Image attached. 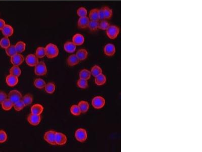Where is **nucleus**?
Masks as SVG:
<instances>
[{"mask_svg":"<svg viewBox=\"0 0 202 152\" xmlns=\"http://www.w3.org/2000/svg\"><path fill=\"white\" fill-rule=\"evenodd\" d=\"M46 56L48 59H54L57 57L59 53V50L56 45L53 43H49L45 47Z\"/></svg>","mask_w":202,"mask_h":152,"instance_id":"obj_1","label":"nucleus"},{"mask_svg":"<svg viewBox=\"0 0 202 152\" xmlns=\"http://www.w3.org/2000/svg\"><path fill=\"white\" fill-rule=\"evenodd\" d=\"M107 36L111 40H114L119 36L120 29L118 26L115 25H110L106 30Z\"/></svg>","mask_w":202,"mask_h":152,"instance_id":"obj_2","label":"nucleus"},{"mask_svg":"<svg viewBox=\"0 0 202 152\" xmlns=\"http://www.w3.org/2000/svg\"><path fill=\"white\" fill-rule=\"evenodd\" d=\"M47 67L44 62H39L35 67V74L38 76H45L47 73Z\"/></svg>","mask_w":202,"mask_h":152,"instance_id":"obj_3","label":"nucleus"},{"mask_svg":"<svg viewBox=\"0 0 202 152\" xmlns=\"http://www.w3.org/2000/svg\"><path fill=\"white\" fill-rule=\"evenodd\" d=\"M106 104V100L103 97L96 96L92 98V105L95 109H100L104 108Z\"/></svg>","mask_w":202,"mask_h":152,"instance_id":"obj_4","label":"nucleus"},{"mask_svg":"<svg viewBox=\"0 0 202 152\" xmlns=\"http://www.w3.org/2000/svg\"><path fill=\"white\" fill-rule=\"evenodd\" d=\"M88 132L85 129H77L75 132V138L77 141L80 143H84L88 139Z\"/></svg>","mask_w":202,"mask_h":152,"instance_id":"obj_5","label":"nucleus"},{"mask_svg":"<svg viewBox=\"0 0 202 152\" xmlns=\"http://www.w3.org/2000/svg\"><path fill=\"white\" fill-rule=\"evenodd\" d=\"M22 94L17 90H13L8 94V98L13 104L22 100Z\"/></svg>","mask_w":202,"mask_h":152,"instance_id":"obj_6","label":"nucleus"},{"mask_svg":"<svg viewBox=\"0 0 202 152\" xmlns=\"http://www.w3.org/2000/svg\"><path fill=\"white\" fill-rule=\"evenodd\" d=\"M55 135H56V131L54 130H49L48 131L45 132L44 135V138L47 143L49 144L55 146Z\"/></svg>","mask_w":202,"mask_h":152,"instance_id":"obj_7","label":"nucleus"},{"mask_svg":"<svg viewBox=\"0 0 202 152\" xmlns=\"http://www.w3.org/2000/svg\"><path fill=\"white\" fill-rule=\"evenodd\" d=\"M116 51V47L112 43L107 44L104 48V54L108 57H111L114 55Z\"/></svg>","mask_w":202,"mask_h":152,"instance_id":"obj_8","label":"nucleus"},{"mask_svg":"<svg viewBox=\"0 0 202 152\" xmlns=\"http://www.w3.org/2000/svg\"><path fill=\"white\" fill-rule=\"evenodd\" d=\"M67 141V138L66 135L62 132H56L55 143L56 145L63 146L66 144Z\"/></svg>","mask_w":202,"mask_h":152,"instance_id":"obj_9","label":"nucleus"},{"mask_svg":"<svg viewBox=\"0 0 202 152\" xmlns=\"http://www.w3.org/2000/svg\"><path fill=\"white\" fill-rule=\"evenodd\" d=\"M25 62L30 67H35L39 62V59L35 54H30L25 59Z\"/></svg>","mask_w":202,"mask_h":152,"instance_id":"obj_10","label":"nucleus"},{"mask_svg":"<svg viewBox=\"0 0 202 152\" xmlns=\"http://www.w3.org/2000/svg\"><path fill=\"white\" fill-rule=\"evenodd\" d=\"M24 59L21 53H17L10 57V62L13 65L19 66L23 62Z\"/></svg>","mask_w":202,"mask_h":152,"instance_id":"obj_11","label":"nucleus"},{"mask_svg":"<svg viewBox=\"0 0 202 152\" xmlns=\"http://www.w3.org/2000/svg\"><path fill=\"white\" fill-rule=\"evenodd\" d=\"M42 120L41 115H37L35 114H30L27 117V121L30 125L37 126L39 125Z\"/></svg>","mask_w":202,"mask_h":152,"instance_id":"obj_12","label":"nucleus"},{"mask_svg":"<svg viewBox=\"0 0 202 152\" xmlns=\"http://www.w3.org/2000/svg\"><path fill=\"white\" fill-rule=\"evenodd\" d=\"M6 82L8 86L14 87L17 85L19 82V79L17 77L9 74L6 78Z\"/></svg>","mask_w":202,"mask_h":152,"instance_id":"obj_13","label":"nucleus"},{"mask_svg":"<svg viewBox=\"0 0 202 152\" xmlns=\"http://www.w3.org/2000/svg\"><path fill=\"white\" fill-rule=\"evenodd\" d=\"M85 38L83 35L80 33H76L72 37V42L76 46H81L85 43Z\"/></svg>","mask_w":202,"mask_h":152,"instance_id":"obj_14","label":"nucleus"},{"mask_svg":"<svg viewBox=\"0 0 202 152\" xmlns=\"http://www.w3.org/2000/svg\"><path fill=\"white\" fill-rule=\"evenodd\" d=\"M89 21L90 20L88 16L79 18L77 21L78 27L81 29H85L88 28Z\"/></svg>","mask_w":202,"mask_h":152,"instance_id":"obj_15","label":"nucleus"},{"mask_svg":"<svg viewBox=\"0 0 202 152\" xmlns=\"http://www.w3.org/2000/svg\"><path fill=\"white\" fill-rule=\"evenodd\" d=\"M1 32L4 36L9 38L13 35L14 29L11 25L6 24L3 27V29L1 30Z\"/></svg>","mask_w":202,"mask_h":152,"instance_id":"obj_16","label":"nucleus"},{"mask_svg":"<svg viewBox=\"0 0 202 152\" xmlns=\"http://www.w3.org/2000/svg\"><path fill=\"white\" fill-rule=\"evenodd\" d=\"M64 49L66 52L73 53L76 49V46L72 42L67 41L64 45Z\"/></svg>","mask_w":202,"mask_h":152,"instance_id":"obj_17","label":"nucleus"},{"mask_svg":"<svg viewBox=\"0 0 202 152\" xmlns=\"http://www.w3.org/2000/svg\"><path fill=\"white\" fill-rule=\"evenodd\" d=\"M44 106L42 105L39 103H36L33 105L31 108V113L37 115H41L44 111Z\"/></svg>","mask_w":202,"mask_h":152,"instance_id":"obj_18","label":"nucleus"},{"mask_svg":"<svg viewBox=\"0 0 202 152\" xmlns=\"http://www.w3.org/2000/svg\"><path fill=\"white\" fill-rule=\"evenodd\" d=\"M80 60H79V59L77 57L76 54H71L69 56L67 59V62L69 66L70 67H74L75 65L79 64Z\"/></svg>","mask_w":202,"mask_h":152,"instance_id":"obj_19","label":"nucleus"},{"mask_svg":"<svg viewBox=\"0 0 202 152\" xmlns=\"http://www.w3.org/2000/svg\"><path fill=\"white\" fill-rule=\"evenodd\" d=\"M75 54L77 58L79 59V60L80 61H83V60H85L88 58V52L86 49L82 48V49H79L77 51Z\"/></svg>","mask_w":202,"mask_h":152,"instance_id":"obj_20","label":"nucleus"},{"mask_svg":"<svg viewBox=\"0 0 202 152\" xmlns=\"http://www.w3.org/2000/svg\"><path fill=\"white\" fill-rule=\"evenodd\" d=\"M89 18L90 21H99V9L94 8L91 10L89 13Z\"/></svg>","mask_w":202,"mask_h":152,"instance_id":"obj_21","label":"nucleus"},{"mask_svg":"<svg viewBox=\"0 0 202 152\" xmlns=\"http://www.w3.org/2000/svg\"><path fill=\"white\" fill-rule=\"evenodd\" d=\"M106 76L103 74L95 77V83L98 86L104 85L106 83Z\"/></svg>","mask_w":202,"mask_h":152,"instance_id":"obj_22","label":"nucleus"},{"mask_svg":"<svg viewBox=\"0 0 202 152\" xmlns=\"http://www.w3.org/2000/svg\"><path fill=\"white\" fill-rule=\"evenodd\" d=\"M79 108L80 109V111L82 114L86 113L89 109V103L88 101L85 100H81L78 103Z\"/></svg>","mask_w":202,"mask_h":152,"instance_id":"obj_23","label":"nucleus"},{"mask_svg":"<svg viewBox=\"0 0 202 152\" xmlns=\"http://www.w3.org/2000/svg\"><path fill=\"white\" fill-rule=\"evenodd\" d=\"M91 76L92 74H91V71L85 68L81 70L79 74V78L86 80H89L91 78Z\"/></svg>","mask_w":202,"mask_h":152,"instance_id":"obj_24","label":"nucleus"},{"mask_svg":"<svg viewBox=\"0 0 202 152\" xmlns=\"http://www.w3.org/2000/svg\"><path fill=\"white\" fill-rule=\"evenodd\" d=\"M1 104L2 109L5 111L11 110L13 107V105H14L8 98L5 100Z\"/></svg>","mask_w":202,"mask_h":152,"instance_id":"obj_25","label":"nucleus"},{"mask_svg":"<svg viewBox=\"0 0 202 152\" xmlns=\"http://www.w3.org/2000/svg\"><path fill=\"white\" fill-rule=\"evenodd\" d=\"M33 85L36 88L42 89L45 87L46 83L44 80L41 78H37L33 82Z\"/></svg>","mask_w":202,"mask_h":152,"instance_id":"obj_26","label":"nucleus"},{"mask_svg":"<svg viewBox=\"0 0 202 152\" xmlns=\"http://www.w3.org/2000/svg\"><path fill=\"white\" fill-rule=\"evenodd\" d=\"M45 92L49 94H52L55 92L56 89V85L53 82H49L46 84L45 87Z\"/></svg>","mask_w":202,"mask_h":152,"instance_id":"obj_27","label":"nucleus"},{"mask_svg":"<svg viewBox=\"0 0 202 152\" xmlns=\"http://www.w3.org/2000/svg\"><path fill=\"white\" fill-rule=\"evenodd\" d=\"M91 74L94 77L103 74V71L101 68L98 65H95L92 68L91 71Z\"/></svg>","mask_w":202,"mask_h":152,"instance_id":"obj_28","label":"nucleus"},{"mask_svg":"<svg viewBox=\"0 0 202 152\" xmlns=\"http://www.w3.org/2000/svg\"><path fill=\"white\" fill-rule=\"evenodd\" d=\"M15 47L17 53H21L25 50L26 44L25 42L20 41L16 43V44L15 45Z\"/></svg>","mask_w":202,"mask_h":152,"instance_id":"obj_29","label":"nucleus"},{"mask_svg":"<svg viewBox=\"0 0 202 152\" xmlns=\"http://www.w3.org/2000/svg\"><path fill=\"white\" fill-rule=\"evenodd\" d=\"M10 74L19 77L21 74V70L19 66L13 65L9 70Z\"/></svg>","mask_w":202,"mask_h":152,"instance_id":"obj_30","label":"nucleus"},{"mask_svg":"<svg viewBox=\"0 0 202 152\" xmlns=\"http://www.w3.org/2000/svg\"><path fill=\"white\" fill-rule=\"evenodd\" d=\"M22 100L25 106L31 105L33 102V97L30 94H26L22 97Z\"/></svg>","mask_w":202,"mask_h":152,"instance_id":"obj_31","label":"nucleus"},{"mask_svg":"<svg viewBox=\"0 0 202 152\" xmlns=\"http://www.w3.org/2000/svg\"><path fill=\"white\" fill-rule=\"evenodd\" d=\"M10 45H11V42L8 37L4 36L0 40V47L3 49H7Z\"/></svg>","mask_w":202,"mask_h":152,"instance_id":"obj_32","label":"nucleus"},{"mask_svg":"<svg viewBox=\"0 0 202 152\" xmlns=\"http://www.w3.org/2000/svg\"><path fill=\"white\" fill-rule=\"evenodd\" d=\"M35 55L39 59L44 58L45 56H46L45 47H39L37 48V49H36V51Z\"/></svg>","mask_w":202,"mask_h":152,"instance_id":"obj_33","label":"nucleus"},{"mask_svg":"<svg viewBox=\"0 0 202 152\" xmlns=\"http://www.w3.org/2000/svg\"><path fill=\"white\" fill-rule=\"evenodd\" d=\"M99 21H89L88 27L92 32H95L99 29Z\"/></svg>","mask_w":202,"mask_h":152,"instance_id":"obj_34","label":"nucleus"},{"mask_svg":"<svg viewBox=\"0 0 202 152\" xmlns=\"http://www.w3.org/2000/svg\"><path fill=\"white\" fill-rule=\"evenodd\" d=\"M5 51L7 55L10 57L17 53L15 45H11L9 47L5 49Z\"/></svg>","mask_w":202,"mask_h":152,"instance_id":"obj_35","label":"nucleus"},{"mask_svg":"<svg viewBox=\"0 0 202 152\" xmlns=\"http://www.w3.org/2000/svg\"><path fill=\"white\" fill-rule=\"evenodd\" d=\"M103 8L104 14H105V17L106 20H109L113 16V10L111 8L108 6H105Z\"/></svg>","mask_w":202,"mask_h":152,"instance_id":"obj_36","label":"nucleus"},{"mask_svg":"<svg viewBox=\"0 0 202 152\" xmlns=\"http://www.w3.org/2000/svg\"><path fill=\"white\" fill-rule=\"evenodd\" d=\"M70 111L71 114L74 116H79V115H80V114H82L80 109L79 108L78 105H72V106H71Z\"/></svg>","mask_w":202,"mask_h":152,"instance_id":"obj_37","label":"nucleus"},{"mask_svg":"<svg viewBox=\"0 0 202 152\" xmlns=\"http://www.w3.org/2000/svg\"><path fill=\"white\" fill-rule=\"evenodd\" d=\"M77 14L79 17H86L88 15V10L83 7H80L77 10Z\"/></svg>","mask_w":202,"mask_h":152,"instance_id":"obj_38","label":"nucleus"},{"mask_svg":"<svg viewBox=\"0 0 202 152\" xmlns=\"http://www.w3.org/2000/svg\"><path fill=\"white\" fill-rule=\"evenodd\" d=\"M25 107V105H24V103L22 100L18 101L13 105V108H14V109L15 111H17V112L22 111V109H23Z\"/></svg>","mask_w":202,"mask_h":152,"instance_id":"obj_39","label":"nucleus"},{"mask_svg":"<svg viewBox=\"0 0 202 152\" xmlns=\"http://www.w3.org/2000/svg\"><path fill=\"white\" fill-rule=\"evenodd\" d=\"M77 85L81 89H85L87 88L88 87V80L79 78V79L78 80L77 82Z\"/></svg>","mask_w":202,"mask_h":152,"instance_id":"obj_40","label":"nucleus"},{"mask_svg":"<svg viewBox=\"0 0 202 152\" xmlns=\"http://www.w3.org/2000/svg\"><path fill=\"white\" fill-rule=\"evenodd\" d=\"M110 25V24L106 20L101 21L99 22V29L101 30H106Z\"/></svg>","mask_w":202,"mask_h":152,"instance_id":"obj_41","label":"nucleus"},{"mask_svg":"<svg viewBox=\"0 0 202 152\" xmlns=\"http://www.w3.org/2000/svg\"><path fill=\"white\" fill-rule=\"evenodd\" d=\"M8 139V135L5 131L0 130V144H3L7 141Z\"/></svg>","mask_w":202,"mask_h":152,"instance_id":"obj_42","label":"nucleus"},{"mask_svg":"<svg viewBox=\"0 0 202 152\" xmlns=\"http://www.w3.org/2000/svg\"><path fill=\"white\" fill-rule=\"evenodd\" d=\"M8 98V95L4 91H0V103H2L5 100Z\"/></svg>","mask_w":202,"mask_h":152,"instance_id":"obj_43","label":"nucleus"},{"mask_svg":"<svg viewBox=\"0 0 202 152\" xmlns=\"http://www.w3.org/2000/svg\"><path fill=\"white\" fill-rule=\"evenodd\" d=\"M99 17L100 21L106 20L105 19L104 11L103 8V7L99 9Z\"/></svg>","mask_w":202,"mask_h":152,"instance_id":"obj_44","label":"nucleus"},{"mask_svg":"<svg viewBox=\"0 0 202 152\" xmlns=\"http://www.w3.org/2000/svg\"><path fill=\"white\" fill-rule=\"evenodd\" d=\"M6 24L5 21L2 18H0V30H2L5 25Z\"/></svg>","mask_w":202,"mask_h":152,"instance_id":"obj_45","label":"nucleus"}]
</instances>
